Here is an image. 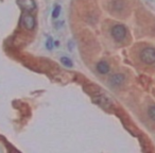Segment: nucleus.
Returning a JSON list of instances; mask_svg holds the SVG:
<instances>
[{
    "label": "nucleus",
    "mask_w": 155,
    "mask_h": 153,
    "mask_svg": "<svg viewBox=\"0 0 155 153\" xmlns=\"http://www.w3.org/2000/svg\"><path fill=\"white\" fill-rule=\"evenodd\" d=\"M110 34H112L113 38L115 39L116 42H123L127 37V28H125L123 25H116L112 28L110 30Z\"/></svg>",
    "instance_id": "f257e3e1"
},
{
    "label": "nucleus",
    "mask_w": 155,
    "mask_h": 153,
    "mask_svg": "<svg viewBox=\"0 0 155 153\" xmlns=\"http://www.w3.org/2000/svg\"><path fill=\"white\" fill-rule=\"evenodd\" d=\"M140 60L147 65H152L155 63V49L152 47H148L142 49L140 52Z\"/></svg>",
    "instance_id": "f03ea898"
},
{
    "label": "nucleus",
    "mask_w": 155,
    "mask_h": 153,
    "mask_svg": "<svg viewBox=\"0 0 155 153\" xmlns=\"http://www.w3.org/2000/svg\"><path fill=\"white\" fill-rule=\"evenodd\" d=\"M22 25L27 30H33L35 27V18L31 14H25L22 16Z\"/></svg>",
    "instance_id": "7ed1b4c3"
},
{
    "label": "nucleus",
    "mask_w": 155,
    "mask_h": 153,
    "mask_svg": "<svg viewBox=\"0 0 155 153\" xmlns=\"http://www.w3.org/2000/svg\"><path fill=\"white\" fill-rule=\"evenodd\" d=\"M17 3L21 9L26 10V11H33L36 8L34 0H18Z\"/></svg>",
    "instance_id": "20e7f679"
},
{
    "label": "nucleus",
    "mask_w": 155,
    "mask_h": 153,
    "mask_svg": "<svg viewBox=\"0 0 155 153\" xmlns=\"http://www.w3.org/2000/svg\"><path fill=\"white\" fill-rule=\"evenodd\" d=\"M124 81V75H121V73H117V75L110 77V82L112 83V85H115V86H120L121 84Z\"/></svg>",
    "instance_id": "39448f33"
},
{
    "label": "nucleus",
    "mask_w": 155,
    "mask_h": 153,
    "mask_svg": "<svg viewBox=\"0 0 155 153\" xmlns=\"http://www.w3.org/2000/svg\"><path fill=\"white\" fill-rule=\"evenodd\" d=\"M97 70L99 71L101 75H106V73L110 71V65H108L105 61H101V62L98 63Z\"/></svg>",
    "instance_id": "423d86ee"
},
{
    "label": "nucleus",
    "mask_w": 155,
    "mask_h": 153,
    "mask_svg": "<svg viewBox=\"0 0 155 153\" xmlns=\"http://www.w3.org/2000/svg\"><path fill=\"white\" fill-rule=\"evenodd\" d=\"M61 61H62L63 65H65L66 67H72V61L70 60L69 58H66V56H64V58H61Z\"/></svg>",
    "instance_id": "0eeeda50"
},
{
    "label": "nucleus",
    "mask_w": 155,
    "mask_h": 153,
    "mask_svg": "<svg viewBox=\"0 0 155 153\" xmlns=\"http://www.w3.org/2000/svg\"><path fill=\"white\" fill-rule=\"evenodd\" d=\"M60 13H61V5H55L53 12H52V16H53V18H58V16H60Z\"/></svg>",
    "instance_id": "6e6552de"
},
{
    "label": "nucleus",
    "mask_w": 155,
    "mask_h": 153,
    "mask_svg": "<svg viewBox=\"0 0 155 153\" xmlns=\"http://www.w3.org/2000/svg\"><path fill=\"white\" fill-rule=\"evenodd\" d=\"M149 116H150V118L152 119L153 121H155V105L154 106H151L150 108H149Z\"/></svg>",
    "instance_id": "1a4fd4ad"
},
{
    "label": "nucleus",
    "mask_w": 155,
    "mask_h": 153,
    "mask_svg": "<svg viewBox=\"0 0 155 153\" xmlns=\"http://www.w3.org/2000/svg\"><path fill=\"white\" fill-rule=\"evenodd\" d=\"M46 48H47L48 50H52V48H53V42H52L51 37L48 38L47 43H46Z\"/></svg>",
    "instance_id": "9d476101"
}]
</instances>
